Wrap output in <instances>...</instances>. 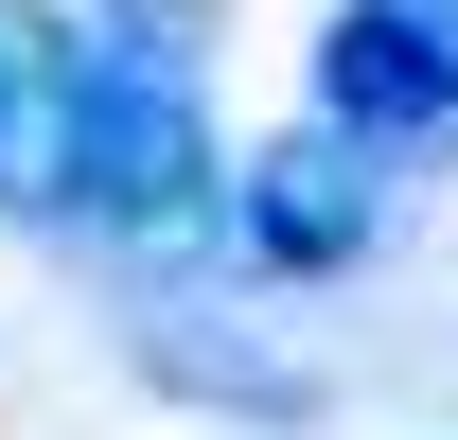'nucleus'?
I'll use <instances>...</instances> for the list:
<instances>
[{"label":"nucleus","instance_id":"f03ea898","mask_svg":"<svg viewBox=\"0 0 458 440\" xmlns=\"http://www.w3.org/2000/svg\"><path fill=\"white\" fill-rule=\"evenodd\" d=\"M318 123L370 159H441L458 141V0H335L318 18Z\"/></svg>","mask_w":458,"mask_h":440},{"label":"nucleus","instance_id":"f257e3e1","mask_svg":"<svg viewBox=\"0 0 458 440\" xmlns=\"http://www.w3.org/2000/svg\"><path fill=\"white\" fill-rule=\"evenodd\" d=\"M212 229L247 247V282H352L370 247H388V159H370L352 123H283V141L229 159Z\"/></svg>","mask_w":458,"mask_h":440},{"label":"nucleus","instance_id":"7ed1b4c3","mask_svg":"<svg viewBox=\"0 0 458 440\" xmlns=\"http://www.w3.org/2000/svg\"><path fill=\"white\" fill-rule=\"evenodd\" d=\"M89 159V36L54 0H0V229H71Z\"/></svg>","mask_w":458,"mask_h":440},{"label":"nucleus","instance_id":"20e7f679","mask_svg":"<svg viewBox=\"0 0 458 440\" xmlns=\"http://www.w3.org/2000/svg\"><path fill=\"white\" fill-rule=\"evenodd\" d=\"M159 387H194V405H247V423H300V370L283 352H247L229 317H194V300H141V334H123Z\"/></svg>","mask_w":458,"mask_h":440}]
</instances>
